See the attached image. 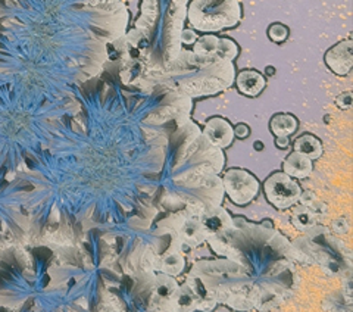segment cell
Masks as SVG:
<instances>
[{
    "label": "cell",
    "mask_w": 353,
    "mask_h": 312,
    "mask_svg": "<svg viewBox=\"0 0 353 312\" xmlns=\"http://www.w3.org/2000/svg\"><path fill=\"white\" fill-rule=\"evenodd\" d=\"M267 74H268V75H274V74H275L274 66H267Z\"/></svg>",
    "instance_id": "obj_17"
},
{
    "label": "cell",
    "mask_w": 353,
    "mask_h": 312,
    "mask_svg": "<svg viewBox=\"0 0 353 312\" xmlns=\"http://www.w3.org/2000/svg\"><path fill=\"white\" fill-rule=\"evenodd\" d=\"M325 64L337 75H347L353 65V43L345 40L325 53Z\"/></svg>",
    "instance_id": "obj_4"
},
{
    "label": "cell",
    "mask_w": 353,
    "mask_h": 312,
    "mask_svg": "<svg viewBox=\"0 0 353 312\" xmlns=\"http://www.w3.org/2000/svg\"><path fill=\"white\" fill-rule=\"evenodd\" d=\"M181 43L184 44H194V41L197 40V35L193 30H184L181 32Z\"/></svg>",
    "instance_id": "obj_13"
},
{
    "label": "cell",
    "mask_w": 353,
    "mask_h": 312,
    "mask_svg": "<svg viewBox=\"0 0 353 312\" xmlns=\"http://www.w3.org/2000/svg\"><path fill=\"white\" fill-rule=\"evenodd\" d=\"M268 36L275 43H283L289 37V28L280 24V22H275L268 28Z\"/></svg>",
    "instance_id": "obj_11"
},
{
    "label": "cell",
    "mask_w": 353,
    "mask_h": 312,
    "mask_svg": "<svg viewBox=\"0 0 353 312\" xmlns=\"http://www.w3.org/2000/svg\"><path fill=\"white\" fill-rule=\"evenodd\" d=\"M236 84L243 95L255 97L263 90L265 86H267V80H265V77L258 71L245 70L239 72Z\"/></svg>",
    "instance_id": "obj_5"
},
{
    "label": "cell",
    "mask_w": 353,
    "mask_h": 312,
    "mask_svg": "<svg viewBox=\"0 0 353 312\" xmlns=\"http://www.w3.org/2000/svg\"><path fill=\"white\" fill-rule=\"evenodd\" d=\"M225 182L237 184V187L227 186V192L230 193L231 199H233L236 204L250 202L253 196H255V193H256L258 184L255 182V178L245 171H236V170L228 171Z\"/></svg>",
    "instance_id": "obj_3"
},
{
    "label": "cell",
    "mask_w": 353,
    "mask_h": 312,
    "mask_svg": "<svg viewBox=\"0 0 353 312\" xmlns=\"http://www.w3.org/2000/svg\"><path fill=\"white\" fill-rule=\"evenodd\" d=\"M284 171L287 175H290V177L303 178V177H307L309 174H311L312 164H311V161H309L307 156H305L303 153L294 152L285 159Z\"/></svg>",
    "instance_id": "obj_7"
},
{
    "label": "cell",
    "mask_w": 353,
    "mask_h": 312,
    "mask_svg": "<svg viewBox=\"0 0 353 312\" xmlns=\"http://www.w3.org/2000/svg\"><path fill=\"white\" fill-rule=\"evenodd\" d=\"M219 50V39L215 36H203L194 41V53L199 57H211Z\"/></svg>",
    "instance_id": "obj_10"
},
{
    "label": "cell",
    "mask_w": 353,
    "mask_h": 312,
    "mask_svg": "<svg viewBox=\"0 0 353 312\" xmlns=\"http://www.w3.org/2000/svg\"><path fill=\"white\" fill-rule=\"evenodd\" d=\"M240 18L239 0H193L189 8L190 24L203 32L230 28Z\"/></svg>",
    "instance_id": "obj_1"
},
{
    "label": "cell",
    "mask_w": 353,
    "mask_h": 312,
    "mask_svg": "<svg viewBox=\"0 0 353 312\" xmlns=\"http://www.w3.org/2000/svg\"><path fill=\"white\" fill-rule=\"evenodd\" d=\"M253 146H255V149H256V150H262V149H263V143H261V142H255V144H253Z\"/></svg>",
    "instance_id": "obj_16"
},
{
    "label": "cell",
    "mask_w": 353,
    "mask_h": 312,
    "mask_svg": "<svg viewBox=\"0 0 353 312\" xmlns=\"http://www.w3.org/2000/svg\"><path fill=\"white\" fill-rule=\"evenodd\" d=\"M294 148H296V152L303 153L305 156H307V158H318V156H321L323 153L321 142L311 135L302 136L294 143Z\"/></svg>",
    "instance_id": "obj_9"
},
{
    "label": "cell",
    "mask_w": 353,
    "mask_h": 312,
    "mask_svg": "<svg viewBox=\"0 0 353 312\" xmlns=\"http://www.w3.org/2000/svg\"><path fill=\"white\" fill-rule=\"evenodd\" d=\"M233 130H231L230 124L224 119H211L206 126V135L211 139L212 143L219 144V146H227L231 143V137H233Z\"/></svg>",
    "instance_id": "obj_6"
},
{
    "label": "cell",
    "mask_w": 353,
    "mask_h": 312,
    "mask_svg": "<svg viewBox=\"0 0 353 312\" xmlns=\"http://www.w3.org/2000/svg\"><path fill=\"white\" fill-rule=\"evenodd\" d=\"M296 128H297V119L290 114H279L271 119V130L277 137L289 136Z\"/></svg>",
    "instance_id": "obj_8"
},
{
    "label": "cell",
    "mask_w": 353,
    "mask_h": 312,
    "mask_svg": "<svg viewBox=\"0 0 353 312\" xmlns=\"http://www.w3.org/2000/svg\"><path fill=\"white\" fill-rule=\"evenodd\" d=\"M337 106L341 108V109H349L352 106V95L347 92V93H343L341 96L337 97Z\"/></svg>",
    "instance_id": "obj_12"
},
{
    "label": "cell",
    "mask_w": 353,
    "mask_h": 312,
    "mask_svg": "<svg viewBox=\"0 0 353 312\" xmlns=\"http://www.w3.org/2000/svg\"><path fill=\"white\" fill-rule=\"evenodd\" d=\"M234 135H236L239 139H245V137H248V136H249V128H248V126H245V124H239V126L236 127V130H234Z\"/></svg>",
    "instance_id": "obj_14"
},
{
    "label": "cell",
    "mask_w": 353,
    "mask_h": 312,
    "mask_svg": "<svg viewBox=\"0 0 353 312\" xmlns=\"http://www.w3.org/2000/svg\"><path fill=\"white\" fill-rule=\"evenodd\" d=\"M265 193H267L270 202L274 205H277L279 208H287L299 199L301 188L292 180L290 175L275 174L265 183Z\"/></svg>",
    "instance_id": "obj_2"
},
{
    "label": "cell",
    "mask_w": 353,
    "mask_h": 312,
    "mask_svg": "<svg viewBox=\"0 0 353 312\" xmlns=\"http://www.w3.org/2000/svg\"><path fill=\"white\" fill-rule=\"evenodd\" d=\"M289 139H287V136H280L277 140H275V144H277V148H287L289 146Z\"/></svg>",
    "instance_id": "obj_15"
}]
</instances>
